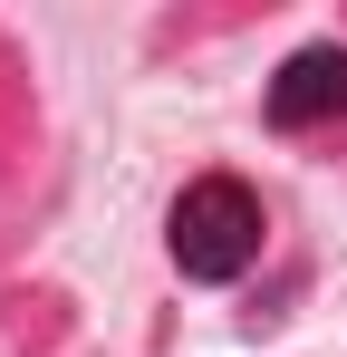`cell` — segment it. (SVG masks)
Returning <instances> with one entry per match:
<instances>
[{
  "label": "cell",
  "mask_w": 347,
  "mask_h": 357,
  "mask_svg": "<svg viewBox=\"0 0 347 357\" xmlns=\"http://www.w3.org/2000/svg\"><path fill=\"white\" fill-rule=\"evenodd\" d=\"M261 241H270V213H261V193L241 174H193L174 193L164 213V251L183 280H203V290H231L251 261H261Z\"/></svg>",
  "instance_id": "obj_1"
},
{
  "label": "cell",
  "mask_w": 347,
  "mask_h": 357,
  "mask_svg": "<svg viewBox=\"0 0 347 357\" xmlns=\"http://www.w3.org/2000/svg\"><path fill=\"white\" fill-rule=\"evenodd\" d=\"M261 116L280 126V135H318V126L347 116V39H309V49H289L270 68V87H261Z\"/></svg>",
  "instance_id": "obj_2"
}]
</instances>
